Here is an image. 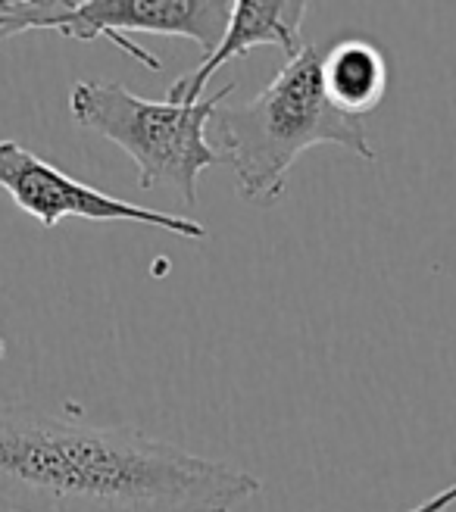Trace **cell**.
I'll return each mask as SVG.
<instances>
[{"label": "cell", "instance_id": "6da1fadb", "mask_svg": "<svg viewBox=\"0 0 456 512\" xmlns=\"http://www.w3.org/2000/svg\"><path fill=\"white\" fill-rule=\"evenodd\" d=\"M257 475L132 425H88L32 406L0 409L4 512H235Z\"/></svg>", "mask_w": 456, "mask_h": 512}, {"label": "cell", "instance_id": "7a4b0ae2", "mask_svg": "<svg viewBox=\"0 0 456 512\" xmlns=\"http://www.w3.org/2000/svg\"><path fill=\"white\" fill-rule=\"evenodd\" d=\"M322 54L307 44L275 79L241 107H219L213 128L225 163L235 169L238 194L269 207L285 191V175L303 150L338 144L353 157L375 163V147L357 116L341 113L322 88Z\"/></svg>", "mask_w": 456, "mask_h": 512}, {"label": "cell", "instance_id": "3957f363", "mask_svg": "<svg viewBox=\"0 0 456 512\" xmlns=\"http://www.w3.org/2000/svg\"><path fill=\"white\" fill-rule=\"evenodd\" d=\"M232 88L225 85L197 104H172L147 100L119 82H75L69 113L82 128L129 153L144 191L169 188L185 207H194L197 175L225 163V153L207 138V125Z\"/></svg>", "mask_w": 456, "mask_h": 512}, {"label": "cell", "instance_id": "277c9868", "mask_svg": "<svg viewBox=\"0 0 456 512\" xmlns=\"http://www.w3.org/2000/svg\"><path fill=\"white\" fill-rule=\"evenodd\" d=\"M0 188L13 197V203L22 213L35 216L44 228H54L72 216L91 222H138L191 241L207 238V228L197 219L147 210L138 207V203L110 197L79 182V178L66 175L63 169L47 163L38 153L25 150L16 141H0Z\"/></svg>", "mask_w": 456, "mask_h": 512}, {"label": "cell", "instance_id": "5b68a950", "mask_svg": "<svg viewBox=\"0 0 456 512\" xmlns=\"http://www.w3.org/2000/svg\"><path fill=\"white\" fill-rule=\"evenodd\" d=\"M228 16L232 0H63L50 32L72 41L107 38L147 69H160L163 63L129 32L191 38L207 57L222 41Z\"/></svg>", "mask_w": 456, "mask_h": 512}, {"label": "cell", "instance_id": "8992f818", "mask_svg": "<svg viewBox=\"0 0 456 512\" xmlns=\"http://www.w3.org/2000/svg\"><path fill=\"white\" fill-rule=\"evenodd\" d=\"M307 10L310 4H303V0H235L222 41L200 60L191 75H182V79L169 85L166 100H172V104H197L200 97H207V85L213 75L253 47H282L285 57L294 60L307 47L300 35V22Z\"/></svg>", "mask_w": 456, "mask_h": 512}, {"label": "cell", "instance_id": "52a82bcc", "mask_svg": "<svg viewBox=\"0 0 456 512\" xmlns=\"http://www.w3.org/2000/svg\"><path fill=\"white\" fill-rule=\"evenodd\" d=\"M319 72L328 100L357 119L382 104L388 91L385 54L363 38H344L328 47L319 60Z\"/></svg>", "mask_w": 456, "mask_h": 512}, {"label": "cell", "instance_id": "ba28073f", "mask_svg": "<svg viewBox=\"0 0 456 512\" xmlns=\"http://www.w3.org/2000/svg\"><path fill=\"white\" fill-rule=\"evenodd\" d=\"M0 356H4V341H0Z\"/></svg>", "mask_w": 456, "mask_h": 512}]
</instances>
